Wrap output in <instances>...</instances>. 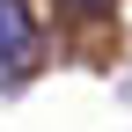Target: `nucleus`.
I'll return each mask as SVG.
<instances>
[{"mask_svg":"<svg viewBox=\"0 0 132 132\" xmlns=\"http://www.w3.org/2000/svg\"><path fill=\"white\" fill-rule=\"evenodd\" d=\"M29 37H37L29 7H22V0H0V52H7V59H22V52H29Z\"/></svg>","mask_w":132,"mask_h":132,"instance_id":"f257e3e1","label":"nucleus"}]
</instances>
